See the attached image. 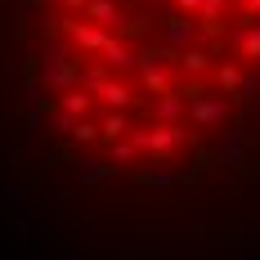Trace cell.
Wrapping results in <instances>:
<instances>
[{
  "instance_id": "1",
  "label": "cell",
  "mask_w": 260,
  "mask_h": 260,
  "mask_svg": "<svg viewBox=\"0 0 260 260\" xmlns=\"http://www.w3.org/2000/svg\"><path fill=\"white\" fill-rule=\"evenodd\" d=\"M18 104L72 202L260 207V0H27Z\"/></svg>"
}]
</instances>
